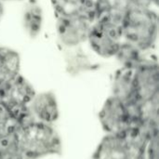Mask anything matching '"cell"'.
I'll use <instances>...</instances> for the list:
<instances>
[{
  "mask_svg": "<svg viewBox=\"0 0 159 159\" xmlns=\"http://www.w3.org/2000/svg\"><path fill=\"white\" fill-rule=\"evenodd\" d=\"M14 134L20 150L28 159L60 156L62 153L61 140L53 125L33 121L18 127Z\"/></svg>",
  "mask_w": 159,
  "mask_h": 159,
  "instance_id": "cell-1",
  "label": "cell"
},
{
  "mask_svg": "<svg viewBox=\"0 0 159 159\" xmlns=\"http://www.w3.org/2000/svg\"><path fill=\"white\" fill-rule=\"evenodd\" d=\"M149 138L137 126L124 132L106 134L92 159H145V148Z\"/></svg>",
  "mask_w": 159,
  "mask_h": 159,
  "instance_id": "cell-2",
  "label": "cell"
},
{
  "mask_svg": "<svg viewBox=\"0 0 159 159\" xmlns=\"http://www.w3.org/2000/svg\"><path fill=\"white\" fill-rule=\"evenodd\" d=\"M122 33L123 41L133 45L143 52L151 49L157 39V13L151 7H131L125 15Z\"/></svg>",
  "mask_w": 159,
  "mask_h": 159,
  "instance_id": "cell-3",
  "label": "cell"
},
{
  "mask_svg": "<svg viewBox=\"0 0 159 159\" xmlns=\"http://www.w3.org/2000/svg\"><path fill=\"white\" fill-rule=\"evenodd\" d=\"M35 93L32 84L20 74L0 89V102L19 127L34 121L28 104Z\"/></svg>",
  "mask_w": 159,
  "mask_h": 159,
  "instance_id": "cell-4",
  "label": "cell"
},
{
  "mask_svg": "<svg viewBox=\"0 0 159 159\" xmlns=\"http://www.w3.org/2000/svg\"><path fill=\"white\" fill-rule=\"evenodd\" d=\"M87 41L91 49L99 56L115 57L123 42L122 24L101 17L92 23Z\"/></svg>",
  "mask_w": 159,
  "mask_h": 159,
  "instance_id": "cell-5",
  "label": "cell"
},
{
  "mask_svg": "<svg viewBox=\"0 0 159 159\" xmlns=\"http://www.w3.org/2000/svg\"><path fill=\"white\" fill-rule=\"evenodd\" d=\"M93 22L89 18L79 12L57 15L56 28L61 43L73 48L86 42Z\"/></svg>",
  "mask_w": 159,
  "mask_h": 159,
  "instance_id": "cell-6",
  "label": "cell"
},
{
  "mask_svg": "<svg viewBox=\"0 0 159 159\" xmlns=\"http://www.w3.org/2000/svg\"><path fill=\"white\" fill-rule=\"evenodd\" d=\"M98 116L101 126L106 134L121 133L132 127L126 105L113 95L105 100Z\"/></svg>",
  "mask_w": 159,
  "mask_h": 159,
  "instance_id": "cell-7",
  "label": "cell"
},
{
  "mask_svg": "<svg viewBox=\"0 0 159 159\" xmlns=\"http://www.w3.org/2000/svg\"><path fill=\"white\" fill-rule=\"evenodd\" d=\"M134 84L138 102L159 94V69L157 61L143 60L134 68Z\"/></svg>",
  "mask_w": 159,
  "mask_h": 159,
  "instance_id": "cell-8",
  "label": "cell"
},
{
  "mask_svg": "<svg viewBox=\"0 0 159 159\" xmlns=\"http://www.w3.org/2000/svg\"><path fill=\"white\" fill-rule=\"evenodd\" d=\"M28 108L34 120L41 123L53 125L60 116L57 98L51 91L35 93Z\"/></svg>",
  "mask_w": 159,
  "mask_h": 159,
  "instance_id": "cell-9",
  "label": "cell"
},
{
  "mask_svg": "<svg viewBox=\"0 0 159 159\" xmlns=\"http://www.w3.org/2000/svg\"><path fill=\"white\" fill-rule=\"evenodd\" d=\"M112 95L119 99L126 106L139 102L134 84V68L123 66L116 72L112 85Z\"/></svg>",
  "mask_w": 159,
  "mask_h": 159,
  "instance_id": "cell-10",
  "label": "cell"
},
{
  "mask_svg": "<svg viewBox=\"0 0 159 159\" xmlns=\"http://www.w3.org/2000/svg\"><path fill=\"white\" fill-rule=\"evenodd\" d=\"M20 67L19 53L12 48L0 47V89L20 75Z\"/></svg>",
  "mask_w": 159,
  "mask_h": 159,
  "instance_id": "cell-11",
  "label": "cell"
},
{
  "mask_svg": "<svg viewBox=\"0 0 159 159\" xmlns=\"http://www.w3.org/2000/svg\"><path fill=\"white\" fill-rule=\"evenodd\" d=\"M57 15L80 12L90 20H97L94 0H51Z\"/></svg>",
  "mask_w": 159,
  "mask_h": 159,
  "instance_id": "cell-12",
  "label": "cell"
},
{
  "mask_svg": "<svg viewBox=\"0 0 159 159\" xmlns=\"http://www.w3.org/2000/svg\"><path fill=\"white\" fill-rule=\"evenodd\" d=\"M43 14L41 7L35 3L28 5L23 13V26L31 37H35L41 31Z\"/></svg>",
  "mask_w": 159,
  "mask_h": 159,
  "instance_id": "cell-13",
  "label": "cell"
},
{
  "mask_svg": "<svg viewBox=\"0 0 159 159\" xmlns=\"http://www.w3.org/2000/svg\"><path fill=\"white\" fill-rule=\"evenodd\" d=\"M142 50L133 45L123 41L116 54V58L126 67L135 68L144 59L142 57Z\"/></svg>",
  "mask_w": 159,
  "mask_h": 159,
  "instance_id": "cell-14",
  "label": "cell"
},
{
  "mask_svg": "<svg viewBox=\"0 0 159 159\" xmlns=\"http://www.w3.org/2000/svg\"><path fill=\"white\" fill-rule=\"evenodd\" d=\"M14 132L0 138V159H28L20 150Z\"/></svg>",
  "mask_w": 159,
  "mask_h": 159,
  "instance_id": "cell-15",
  "label": "cell"
},
{
  "mask_svg": "<svg viewBox=\"0 0 159 159\" xmlns=\"http://www.w3.org/2000/svg\"><path fill=\"white\" fill-rule=\"evenodd\" d=\"M18 124L11 117L7 110L0 102V138L13 133L18 129Z\"/></svg>",
  "mask_w": 159,
  "mask_h": 159,
  "instance_id": "cell-16",
  "label": "cell"
},
{
  "mask_svg": "<svg viewBox=\"0 0 159 159\" xmlns=\"http://www.w3.org/2000/svg\"><path fill=\"white\" fill-rule=\"evenodd\" d=\"M145 159H159V135L148 141L145 148Z\"/></svg>",
  "mask_w": 159,
  "mask_h": 159,
  "instance_id": "cell-17",
  "label": "cell"
},
{
  "mask_svg": "<svg viewBox=\"0 0 159 159\" xmlns=\"http://www.w3.org/2000/svg\"><path fill=\"white\" fill-rule=\"evenodd\" d=\"M132 7H151L154 4L153 0H129Z\"/></svg>",
  "mask_w": 159,
  "mask_h": 159,
  "instance_id": "cell-18",
  "label": "cell"
},
{
  "mask_svg": "<svg viewBox=\"0 0 159 159\" xmlns=\"http://www.w3.org/2000/svg\"><path fill=\"white\" fill-rule=\"evenodd\" d=\"M3 14H4V6L2 3V0H0V20L3 17Z\"/></svg>",
  "mask_w": 159,
  "mask_h": 159,
  "instance_id": "cell-19",
  "label": "cell"
},
{
  "mask_svg": "<svg viewBox=\"0 0 159 159\" xmlns=\"http://www.w3.org/2000/svg\"><path fill=\"white\" fill-rule=\"evenodd\" d=\"M153 2H154V4L157 6V3H158V0H153Z\"/></svg>",
  "mask_w": 159,
  "mask_h": 159,
  "instance_id": "cell-20",
  "label": "cell"
}]
</instances>
